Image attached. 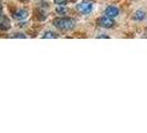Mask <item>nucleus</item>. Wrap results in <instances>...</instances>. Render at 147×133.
<instances>
[{"instance_id": "nucleus-1", "label": "nucleus", "mask_w": 147, "mask_h": 133, "mask_svg": "<svg viewBox=\"0 0 147 133\" xmlns=\"http://www.w3.org/2000/svg\"><path fill=\"white\" fill-rule=\"evenodd\" d=\"M75 24H76L75 20L70 17H61V18H55L53 20V26L63 31L72 30L75 27Z\"/></svg>"}, {"instance_id": "nucleus-2", "label": "nucleus", "mask_w": 147, "mask_h": 133, "mask_svg": "<svg viewBox=\"0 0 147 133\" xmlns=\"http://www.w3.org/2000/svg\"><path fill=\"white\" fill-rule=\"evenodd\" d=\"M93 9H94V5L92 2H88V1H83L80 5H78V10L82 15L91 14L93 11Z\"/></svg>"}, {"instance_id": "nucleus-3", "label": "nucleus", "mask_w": 147, "mask_h": 133, "mask_svg": "<svg viewBox=\"0 0 147 133\" xmlns=\"http://www.w3.org/2000/svg\"><path fill=\"white\" fill-rule=\"evenodd\" d=\"M97 24L100 26V27H102V28H112L113 26H114V20H113V18H111V17H100L98 19H97Z\"/></svg>"}, {"instance_id": "nucleus-4", "label": "nucleus", "mask_w": 147, "mask_h": 133, "mask_svg": "<svg viewBox=\"0 0 147 133\" xmlns=\"http://www.w3.org/2000/svg\"><path fill=\"white\" fill-rule=\"evenodd\" d=\"M105 14H106L107 17L115 18V17H117L118 14H119V10H118V8H116L115 6H109V7L106 8V10H105Z\"/></svg>"}, {"instance_id": "nucleus-5", "label": "nucleus", "mask_w": 147, "mask_h": 133, "mask_svg": "<svg viewBox=\"0 0 147 133\" xmlns=\"http://www.w3.org/2000/svg\"><path fill=\"white\" fill-rule=\"evenodd\" d=\"M13 17H15L16 19H19V20L26 19L28 17V11L26 9H20V10H18L17 12L13 14Z\"/></svg>"}, {"instance_id": "nucleus-6", "label": "nucleus", "mask_w": 147, "mask_h": 133, "mask_svg": "<svg viewBox=\"0 0 147 133\" xmlns=\"http://www.w3.org/2000/svg\"><path fill=\"white\" fill-rule=\"evenodd\" d=\"M10 28V23L6 17H2L0 20V29L1 30H8Z\"/></svg>"}, {"instance_id": "nucleus-7", "label": "nucleus", "mask_w": 147, "mask_h": 133, "mask_svg": "<svg viewBox=\"0 0 147 133\" xmlns=\"http://www.w3.org/2000/svg\"><path fill=\"white\" fill-rule=\"evenodd\" d=\"M145 17H146V14H145L144 10H137V11L134 14V19H135V20H138V21L144 20Z\"/></svg>"}, {"instance_id": "nucleus-8", "label": "nucleus", "mask_w": 147, "mask_h": 133, "mask_svg": "<svg viewBox=\"0 0 147 133\" xmlns=\"http://www.w3.org/2000/svg\"><path fill=\"white\" fill-rule=\"evenodd\" d=\"M42 38L43 39H57V38H59V35H57V33H54L52 31H47L42 36Z\"/></svg>"}, {"instance_id": "nucleus-9", "label": "nucleus", "mask_w": 147, "mask_h": 133, "mask_svg": "<svg viewBox=\"0 0 147 133\" xmlns=\"http://www.w3.org/2000/svg\"><path fill=\"white\" fill-rule=\"evenodd\" d=\"M57 5H59V6H63V5H65L66 2H67V0H53Z\"/></svg>"}, {"instance_id": "nucleus-10", "label": "nucleus", "mask_w": 147, "mask_h": 133, "mask_svg": "<svg viewBox=\"0 0 147 133\" xmlns=\"http://www.w3.org/2000/svg\"><path fill=\"white\" fill-rule=\"evenodd\" d=\"M12 38H22L23 39V38H26V36L23 33H16V35L12 36Z\"/></svg>"}, {"instance_id": "nucleus-11", "label": "nucleus", "mask_w": 147, "mask_h": 133, "mask_svg": "<svg viewBox=\"0 0 147 133\" xmlns=\"http://www.w3.org/2000/svg\"><path fill=\"white\" fill-rule=\"evenodd\" d=\"M98 38H107V39H109L110 37H109V36H104V35H103V36H100Z\"/></svg>"}, {"instance_id": "nucleus-12", "label": "nucleus", "mask_w": 147, "mask_h": 133, "mask_svg": "<svg viewBox=\"0 0 147 133\" xmlns=\"http://www.w3.org/2000/svg\"><path fill=\"white\" fill-rule=\"evenodd\" d=\"M1 12H2V5L0 3V14H1Z\"/></svg>"}]
</instances>
